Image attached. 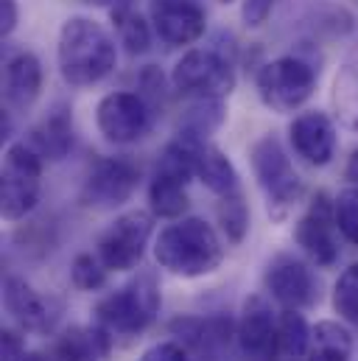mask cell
Masks as SVG:
<instances>
[{"mask_svg":"<svg viewBox=\"0 0 358 361\" xmlns=\"http://www.w3.org/2000/svg\"><path fill=\"white\" fill-rule=\"evenodd\" d=\"M152 104L140 92L115 90L104 95L95 106V123L106 143L129 146L152 129Z\"/></svg>","mask_w":358,"mask_h":361,"instance_id":"cell-9","label":"cell"},{"mask_svg":"<svg viewBox=\"0 0 358 361\" xmlns=\"http://www.w3.org/2000/svg\"><path fill=\"white\" fill-rule=\"evenodd\" d=\"M140 182V169L126 157H101L82 185V204L92 210H112L132 199Z\"/></svg>","mask_w":358,"mask_h":361,"instance_id":"cell-10","label":"cell"},{"mask_svg":"<svg viewBox=\"0 0 358 361\" xmlns=\"http://www.w3.org/2000/svg\"><path fill=\"white\" fill-rule=\"evenodd\" d=\"M218 3H233V0H218Z\"/></svg>","mask_w":358,"mask_h":361,"instance_id":"cell-37","label":"cell"},{"mask_svg":"<svg viewBox=\"0 0 358 361\" xmlns=\"http://www.w3.org/2000/svg\"><path fill=\"white\" fill-rule=\"evenodd\" d=\"M274 8V0H244V8H241V17L249 28H258L268 20Z\"/></svg>","mask_w":358,"mask_h":361,"instance_id":"cell-31","label":"cell"},{"mask_svg":"<svg viewBox=\"0 0 358 361\" xmlns=\"http://www.w3.org/2000/svg\"><path fill=\"white\" fill-rule=\"evenodd\" d=\"M70 280L82 291H98V288L106 286V267H104V261L98 255L82 252L70 264Z\"/></svg>","mask_w":358,"mask_h":361,"instance_id":"cell-28","label":"cell"},{"mask_svg":"<svg viewBox=\"0 0 358 361\" xmlns=\"http://www.w3.org/2000/svg\"><path fill=\"white\" fill-rule=\"evenodd\" d=\"M149 202L154 216L182 219V213L187 210V180H179L166 171H154V180L149 185Z\"/></svg>","mask_w":358,"mask_h":361,"instance_id":"cell-22","label":"cell"},{"mask_svg":"<svg viewBox=\"0 0 358 361\" xmlns=\"http://www.w3.org/2000/svg\"><path fill=\"white\" fill-rule=\"evenodd\" d=\"M42 188V157L23 140L11 143L3 157L0 171V216L6 221L25 219L37 202Z\"/></svg>","mask_w":358,"mask_h":361,"instance_id":"cell-5","label":"cell"},{"mask_svg":"<svg viewBox=\"0 0 358 361\" xmlns=\"http://www.w3.org/2000/svg\"><path fill=\"white\" fill-rule=\"evenodd\" d=\"M174 90L190 98L224 101L235 90V68L218 48H193L171 71Z\"/></svg>","mask_w":358,"mask_h":361,"instance_id":"cell-7","label":"cell"},{"mask_svg":"<svg viewBox=\"0 0 358 361\" xmlns=\"http://www.w3.org/2000/svg\"><path fill=\"white\" fill-rule=\"evenodd\" d=\"M333 210H336V227L345 235V241L358 247V185L345 188L333 199Z\"/></svg>","mask_w":358,"mask_h":361,"instance_id":"cell-29","label":"cell"},{"mask_svg":"<svg viewBox=\"0 0 358 361\" xmlns=\"http://www.w3.org/2000/svg\"><path fill=\"white\" fill-rule=\"evenodd\" d=\"M249 163H252V174L258 180V188L266 196V210L274 221H283L294 204L302 199V180L294 171L283 143L277 135H264L261 140H255L252 152H249Z\"/></svg>","mask_w":358,"mask_h":361,"instance_id":"cell-3","label":"cell"},{"mask_svg":"<svg viewBox=\"0 0 358 361\" xmlns=\"http://www.w3.org/2000/svg\"><path fill=\"white\" fill-rule=\"evenodd\" d=\"M112 23L118 28V42L132 56H140V54H146L152 48V25L137 11H132L129 6L112 8Z\"/></svg>","mask_w":358,"mask_h":361,"instance_id":"cell-23","label":"cell"},{"mask_svg":"<svg viewBox=\"0 0 358 361\" xmlns=\"http://www.w3.org/2000/svg\"><path fill=\"white\" fill-rule=\"evenodd\" d=\"M196 177L204 182V188H210L218 199L238 193V171L233 166V160L213 143H202L199 154H196Z\"/></svg>","mask_w":358,"mask_h":361,"instance_id":"cell-20","label":"cell"},{"mask_svg":"<svg viewBox=\"0 0 358 361\" xmlns=\"http://www.w3.org/2000/svg\"><path fill=\"white\" fill-rule=\"evenodd\" d=\"M311 348V328L297 308H285L277 319V350L288 359L305 356Z\"/></svg>","mask_w":358,"mask_h":361,"instance_id":"cell-24","label":"cell"},{"mask_svg":"<svg viewBox=\"0 0 358 361\" xmlns=\"http://www.w3.org/2000/svg\"><path fill=\"white\" fill-rule=\"evenodd\" d=\"M3 302L11 319L31 334H48L59 317V308H51V300L37 294L23 277L8 274L3 283Z\"/></svg>","mask_w":358,"mask_h":361,"instance_id":"cell-15","label":"cell"},{"mask_svg":"<svg viewBox=\"0 0 358 361\" xmlns=\"http://www.w3.org/2000/svg\"><path fill=\"white\" fill-rule=\"evenodd\" d=\"M20 20V6L17 0H0V37H11Z\"/></svg>","mask_w":358,"mask_h":361,"instance_id":"cell-32","label":"cell"},{"mask_svg":"<svg viewBox=\"0 0 358 361\" xmlns=\"http://www.w3.org/2000/svg\"><path fill=\"white\" fill-rule=\"evenodd\" d=\"M353 353V339L350 331L342 322L322 319L311 331V348H308V361H350Z\"/></svg>","mask_w":358,"mask_h":361,"instance_id":"cell-21","label":"cell"},{"mask_svg":"<svg viewBox=\"0 0 358 361\" xmlns=\"http://www.w3.org/2000/svg\"><path fill=\"white\" fill-rule=\"evenodd\" d=\"M112 334L104 325H73L56 342L51 356L56 361H109Z\"/></svg>","mask_w":358,"mask_h":361,"instance_id":"cell-18","label":"cell"},{"mask_svg":"<svg viewBox=\"0 0 358 361\" xmlns=\"http://www.w3.org/2000/svg\"><path fill=\"white\" fill-rule=\"evenodd\" d=\"M238 345L252 359H268L277 350V319L261 294L247 297L238 319Z\"/></svg>","mask_w":358,"mask_h":361,"instance_id":"cell-16","label":"cell"},{"mask_svg":"<svg viewBox=\"0 0 358 361\" xmlns=\"http://www.w3.org/2000/svg\"><path fill=\"white\" fill-rule=\"evenodd\" d=\"M266 283L268 294L283 305V308H308L319 300L316 291V280L311 269L294 258V255H277L271 258V264L266 267Z\"/></svg>","mask_w":358,"mask_h":361,"instance_id":"cell-13","label":"cell"},{"mask_svg":"<svg viewBox=\"0 0 358 361\" xmlns=\"http://www.w3.org/2000/svg\"><path fill=\"white\" fill-rule=\"evenodd\" d=\"M56 62L70 87H92L115 71L118 45L101 23L90 17H70L59 28Z\"/></svg>","mask_w":358,"mask_h":361,"instance_id":"cell-1","label":"cell"},{"mask_svg":"<svg viewBox=\"0 0 358 361\" xmlns=\"http://www.w3.org/2000/svg\"><path fill=\"white\" fill-rule=\"evenodd\" d=\"M336 210H333V199L319 190L308 210L300 216L297 227H294V241L297 247L319 267H333L339 261V241H336Z\"/></svg>","mask_w":358,"mask_h":361,"instance_id":"cell-11","label":"cell"},{"mask_svg":"<svg viewBox=\"0 0 358 361\" xmlns=\"http://www.w3.org/2000/svg\"><path fill=\"white\" fill-rule=\"evenodd\" d=\"M333 308L342 319L358 322V264H350L333 286Z\"/></svg>","mask_w":358,"mask_h":361,"instance_id":"cell-27","label":"cell"},{"mask_svg":"<svg viewBox=\"0 0 358 361\" xmlns=\"http://www.w3.org/2000/svg\"><path fill=\"white\" fill-rule=\"evenodd\" d=\"M345 180H350L353 185H358V149L347 157V166H345Z\"/></svg>","mask_w":358,"mask_h":361,"instance_id":"cell-34","label":"cell"},{"mask_svg":"<svg viewBox=\"0 0 358 361\" xmlns=\"http://www.w3.org/2000/svg\"><path fill=\"white\" fill-rule=\"evenodd\" d=\"M149 23L166 45L177 48L196 42L204 34L207 14L196 0H152Z\"/></svg>","mask_w":358,"mask_h":361,"instance_id":"cell-12","label":"cell"},{"mask_svg":"<svg viewBox=\"0 0 358 361\" xmlns=\"http://www.w3.org/2000/svg\"><path fill=\"white\" fill-rule=\"evenodd\" d=\"M154 258L166 271L177 277H204L216 271L224 261V247L218 233L204 219H177L168 224L157 244Z\"/></svg>","mask_w":358,"mask_h":361,"instance_id":"cell-2","label":"cell"},{"mask_svg":"<svg viewBox=\"0 0 358 361\" xmlns=\"http://www.w3.org/2000/svg\"><path fill=\"white\" fill-rule=\"evenodd\" d=\"M14 361H56L54 356H45V353H20Z\"/></svg>","mask_w":358,"mask_h":361,"instance_id":"cell-35","label":"cell"},{"mask_svg":"<svg viewBox=\"0 0 358 361\" xmlns=\"http://www.w3.org/2000/svg\"><path fill=\"white\" fill-rule=\"evenodd\" d=\"M140 361H187V353H185V348L174 342V339H166V342H157V345H152Z\"/></svg>","mask_w":358,"mask_h":361,"instance_id":"cell-30","label":"cell"},{"mask_svg":"<svg viewBox=\"0 0 358 361\" xmlns=\"http://www.w3.org/2000/svg\"><path fill=\"white\" fill-rule=\"evenodd\" d=\"M154 230V219L146 210H129L123 216H118L101 235H98V258L104 261L106 269L129 271L135 269L149 247Z\"/></svg>","mask_w":358,"mask_h":361,"instance_id":"cell-8","label":"cell"},{"mask_svg":"<svg viewBox=\"0 0 358 361\" xmlns=\"http://www.w3.org/2000/svg\"><path fill=\"white\" fill-rule=\"evenodd\" d=\"M160 314V286L152 271L137 274L123 288L106 294L95 305V319L109 334L135 336L143 334Z\"/></svg>","mask_w":358,"mask_h":361,"instance_id":"cell-4","label":"cell"},{"mask_svg":"<svg viewBox=\"0 0 358 361\" xmlns=\"http://www.w3.org/2000/svg\"><path fill=\"white\" fill-rule=\"evenodd\" d=\"M20 353H25L23 339L14 331H3V361H14Z\"/></svg>","mask_w":358,"mask_h":361,"instance_id":"cell-33","label":"cell"},{"mask_svg":"<svg viewBox=\"0 0 358 361\" xmlns=\"http://www.w3.org/2000/svg\"><path fill=\"white\" fill-rule=\"evenodd\" d=\"M25 143L42 157V160H62L68 157L73 146V115L65 106H56L48 112L25 137Z\"/></svg>","mask_w":358,"mask_h":361,"instance_id":"cell-19","label":"cell"},{"mask_svg":"<svg viewBox=\"0 0 358 361\" xmlns=\"http://www.w3.org/2000/svg\"><path fill=\"white\" fill-rule=\"evenodd\" d=\"M218 221H221V230H224L230 244L244 241V235L249 230V207H247L241 190L218 199Z\"/></svg>","mask_w":358,"mask_h":361,"instance_id":"cell-25","label":"cell"},{"mask_svg":"<svg viewBox=\"0 0 358 361\" xmlns=\"http://www.w3.org/2000/svg\"><path fill=\"white\" fill-rule=\"evenodd\" d=\"M224 121V104L216 98H196L193 106L185 115V132H193L199 137H207L213 129H218Z\"/></svg>","mask_w":358,"mask_h":361,"instance_id":"cell-26","label":"cell"},{"mask_svg":"<svg viewBox=\"0 0 358 361\" xmlns=\"http://www.w3.org/2000/svg\"><path fill=\"white\" fill-rule=\"evenodd\" d=\"M90 6H112V8H118V6H126V0H85Z\"/></svg>","mask_w":358,"mask_h":361,"instance_id":"cell-36","label":"cell"},{"mask_svg":"<svg viewBox=\"0 0 358 361\" xmlns=\"http://www.w3.org/2000/svg\"><path fill=\"white\" fill-rule=\"evenodd\" d=\"M42 90V62L31 51H20L6 62L3 95L6 104L17 112H25Z\"/></svg>","mask_w":358,"mask_h":361,"instance_id":"cell-17","label":"cell"},{"mask_svg":"<svg viewBox=\"0 0 358 361\" xmlns=\"http://www.w3.org/2000/svg\"><path fill=\"white\" fill-rule=\"evenodd\" d=\"M288 140L294 154L314 169L328 166L336 154V126L319 109L297 115L288 126Z\"/></svg>","mask_w":358,"mask_h":361,"instance_id":"cell-14","label":"cell"},{"mask_svg":"<svg viewBox=\"0 0 358 361\" xmlns=\"http://www.w3.org/2000/svg\"><path fill=\"white\" fill-rule=\"evenodd\" d=\"M316 68L305 56H280L271 59L258 73V95L271 112H294L316 90Z\"/></svg>","mask_w":358,"mask_h":361,"instance_id":"cell-6","label":"cell"}]
</instances>
